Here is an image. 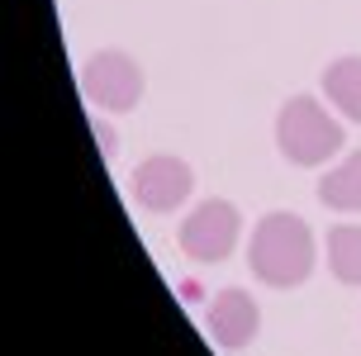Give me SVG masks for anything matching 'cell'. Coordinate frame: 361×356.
Instances as JSON below:
<instances>
[{
    "mask_svg": "<svg viewBox=\"0 0 361 356\" xmlns=\"http://www.w3.org/2000/svg\"><path fill=\"white\" fill-rule=\"evenodd\" d=\"M247 266L271 290H300L314 276V228L300 214H262L247 243Z\"/></svg>",
    "mask_w": 361,
    "mask_h": 356,
    "instance_id": "obj_1",
    "label": "cell"
},
{
    "mask_svg": "<svg viewBox=\"0 0 361 356\" xmlns=\"http://www.w3.org/2000/svg\"><path fill=\"white\" fill-rule=\"evenodd\" d=\"M347 128L324 109L319 95H290L276 114V147L290 166H324L343 152Z\"/></svg>",
    "mask_w": 361,
    "mask_h": 356,
    "instance_id": "obj_2",
    "label": "cell"
},
{
    "mask_svg": "<svg viewBox=\"0 0 361 356\" xmlns=\"http://www.w3.org/2000/svg\"><path fill=\"white\" fill-rule=\"evenodd\" d=\"M143 90H147L143 67L128 53H119V48H100V53H90L86 62H81V95H86L95 109L128 114V109H138Z\"/></svg>",
    "mask_w": 361,
    "mask_h": 356,
    "instance_id": "obj_3",
    "label": "cell"
},
{
    "mask_svg": "<svg viewBox=\"0 0 361 356\" xmlns=\"http://www.w3.org/2000/svg\"><path fill=\"white\" fill-rule=\"evenodd\" d=\"M243 238V214L228 200H204L185 214L180 223V252L200 262V266H214V262H228Z\"/></svg>",
    "mask_w": 361,
    "mask_h": 356,
    "instance_id": "obj_4",
    "label": "cell"
},
{
    "mask_svg": "<svg viewBox=\"0 0 361 356\" xmlns=\"http://www.w3.org/2000/svg\"><path fill=\"white\" fill-rule=\"evenodd\" d=\"M190 190H195V166L171 152H152L133 171V200L147 214H176L190 200Z\"/></svg>",
    "mask_w": 361,
    "mask_h": 356,
    "instance_id": "obj_5",
    "label": "cell"
},
{
    "mask_svg": "<svg viewBox=\"0 0 361 356\" xmlns=\"http://www.w3.org/2000/svg\"><path fill=\"white\" fill-rule=\"evenodd\" d=\"M204 328H209V338H214L219 347L243 352V347H252L257 333H262V309H257V300L247 295V290L228 285V290H219L214 300H209Z\"/></svg>",
    "mask_w": 361,
    "mask_h": 356,
    "instance_id": "obj_6",
    "label": "cell"
},
{
    "mask_svg": "<svg viewBox=\"0 0 361 356\" xmlns=\"http://www.w3.org/2000/svg\"><path fill=\"white\" fill-rule=\"evenodd\" d=\"M319 90L328 95V105L343 114L347 124H361V53L333 57L319 76Z\"/></svg>",
    "mask_w": 361,
    "mask_h": 356,
    "instance_id": "obj_7",
    "label": "cell"
},
{
    "mask_svg": "<svg viewBox=\"0 0 361 356\" xmlns=\"http://www.w3.org/2000/svg\"><path fill=\"white\" fill-rule=\"evenodd\" d=\"M319 204L333 214H361V147L319 176Z\"/></svg>",
    "mask_w": 361,
    "mask_h": 356,
    "instance_id": "obj_8",
    "label": "cell"
},
{
    "mask_svg": "<svg viewBox=\"0 0 361 356\" xmlns=\"http://www.w3.org/2000/svg\"><path fill=\"white\" fill-rule=\"evenodd\" d=\"M328 271L347 290H361V223H333V233H328Z\"/></svg>",
    "mask_w": 361,
    "mask_h": 356,
    "instance_id": "obj_9",
    "label": "cell"
},
{
    "mask_svg": "<svg viewBox=\"0 0 361 356\" xmlns=\"http://www.w3.org/2000/svg\"><path fill=\"white\" fill-rule=\"evenodd\" d=\"M95 142H100V157H114L119 152V142H114V133H109V124H95Z\"/></svg>",
    "mask_w": 361,
    "mask_h": 356,
    "instance_id": "obj_10",
    "label": "cell"
}]
</instances>
